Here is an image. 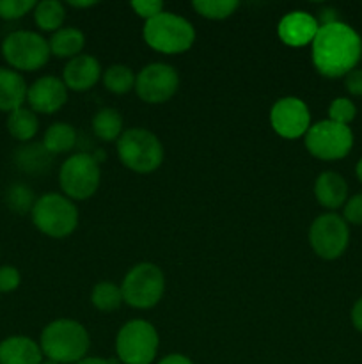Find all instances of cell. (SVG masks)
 Here are the masks:
<instances>
[{
    "instance_id": "6da1fadb",
    "label": "cell",
    "mask_w": 362,
    "mask_h": 364,
    "mask_svg": "<svg viewBox=\"0 0 362 364\" xmlns=\"http://www.w3.org/2000/svg\"><path fill=\"white\" fill-rule=\"evenodd\" d=\"M312 64L327 78L346 77L362 57V38L343 21L322 25L311 43Z\"/></svg>"
},
{
    "instance_id": "7a4b0ae2",
    "label": "cell",
    "mask_w": 362,
    "mask_h": 364,
    "mask_svg": "<svg viewBox=\"0 0 362 364\" xmlns=\"http://www.w3.org/2000/svg\"><path fill=\"white\" fill-rule=\"evenodd\" d=\"M43 355L59 364H77L87 355L91 338L80 322L71 318H59L43 329L39 340Z\"/></svg>"
},
{
    "instance_id": "3957f363",
    "label": "cell",
    "mask_w": 362,
    "mask_h": 364,
    "mask_svg": "<svg viewBox=\"0 0 362 364\" xmlns=\"http://www.w3.org/2000/svg\"><path fill=\"white\" fill-rule=\"evenodd\" d=\"M144 41L160 53H183L195 43V28L187 18L163 11L144 23Z\"/></svg>"
},
{
    "instance_id": "277c9868",
    "label": "cell",
    "mask_w": 362,
    "mask_h": 364,
    "mask_svg": "<svg viewBox=\"0 0 362 364\" xmlns=\"http://www.w3.org/2000/svg\"><path fill=\"white\" fill-rule=\"evenodd\" d=\"M163 146L153 132L146 128H128L117 139V156L121 164L137 174H151L162 166Z\"/></svg>"
},
{
    "instance_id": "5b68a950",
    "label": "cell",
    "mask_w": 362,
    "mask_h": 364,
    "mask_svg": "<svg viewBox=\"0 0 362 364\" xmlns=\"http://www.w3.org/2000/svg\"><path fill=\"white\" fill-rule=\"evenodd\" d=\"M31 215L38 231L50 238L70 237L78 226L77 205L57 192H48L38 198Z\"/></svg>"
},
{
    "instance_id": "8992f818",
    "label": "cell",
    "mask_w": 362,
    "mask_h": 364,
    "mask_svg": "<svg viewBox=\"0 0 362 364\" xmlns=\"http://www.w3.org/2000/svg\"><path fill=\"white\" fill-rule=\"evenodd\" d=\"M123 301L135 309H151L165 294V276L155 263L131 267L121 283Z\"/></svg>"
},
{
    "instance_id": "52a82bcc",
    "label": "cell",
    "mask_w": 362,
    "mask_h": 364,
    "mask_svg": "<svg viewBox=\"0 0 362 364\" xmlns=\"http://www.w3.org/2000/svg\"><path fill=\"white\" fill-rule=\"evenodd\" d=\"M158 345L160 338L155 326L142 318L124 323L116 338L117 358L123 364H151Z\"/></svg>"
},
{
    "instance_id": "ba28073f",
    "label": "cell",
    "mask_w": 362,
    "mask_h": 364,
    "mask_svg": "<svg viewBox=\"0 0 362 364\" xmlns=\"http://www.w3.org/2000/svg\"><path fill=\"white\" fill-rule=\"evenodd\" d=\"M2 55L11 70L35 71L41 70L50 59L48 41L39 32L14 31L6 36L2 43Z\"/></svg>"
},
{
    "instance_id": "9c48e42d",
    "label": "cell",
    "mask_w": 362,
    "mask_h": 364,
    "mask_svg": "<svg viewBox=\"0 0 362 364\" xmlns=\"http://www.w3.org/2000/svg\"><path fill=\"white\" fill-rule=\"evenodd\" d=\"M99 164L89 153H77L64 160L59 171V185L71 201L92 198L99 187Z\"/></svg>"
},
{
    "instance_id": "30bf717a",
    "label": "cell",
    "mask_w": 362,
    "mask_h": 364,
    "mask_svg": "<svg viewBox=\"0 0 362 364\" xmlns=\"http://www.w3.org/2000/svg\"><path fill=\"white\" fill-rule=\"evenodd\" d=\"M305 148L318 160H341L353 148V134L350 127L325 119L311 124L305 134Z\"/></svg>"
},
{
    "instance_id": "8fae6325",
    "label": "cell",
    "mask_w": 362,
    "mask_h": 364,
    "mask_svg": "<svg viewBox=\"0 0 362 364\" xmlns=\"http://www.w3.org/2000/svg\"><path fill=\"white\" fill-rule=\"evenodd\" d=\"M309 244L322 259H337L350 244V228L337 213H323L309 228Z\"/></svg>"
},
{
    "instance_id": "7c38bea8",
    "label": "cell",
    "mask_w": 362,
    "mask_h": 364,
    "mask_svg": "<svg viewBox=\"0 0 362 364\" xmlns=\"http://www.w3.org/2000/svg\"><path fill=\"white\" fill-rule=\"evenodd\" d=\"M180 87V75L176 68L165 63H151L142 68L135 80L138 98L151 105H160L172 98Z\"/></svg>"
},
{
    "instance_id": "4fadbf2b",
    "label": "cell",
    "mask_w": 362,
    "mask_h": 364,
    "mask_svg": "<svg viewBox=\"0 0 362 364\" xmlns=\"http://www.w3.org/2000/svg\"><path fill=\"white\" fill-rule=\"evenodd\" d=\"M270 124L273 132L284 139L305 137L311 128V112L300 98L284 96L273 103L270 110Z\"/></svg>"
},
{
    "instance_id": "5bb4252c",
    "label": "cell",
    "mask_w": 362,
    "mask_h": 364,
    "mask_svg": "<svg viewBox=\"0 0 362 364\" xmlns=\"http://www.w3.org/2000/svg\"><path fill=\"white\" fill-rule=\"evenodd\" d=\"M67 102V87L64 85L62 78L46 77L38 78L32 85H28L27 103L28 109L35 114H55L66 105Z\"/></svg>"
},
{
    "instance_id": "9a60e30c",
    "label": "cell",
    "mask_w": 362,
    "mask_h": 364,
    "mask_svg": "<svg viewBox=\"0 0 362 364\" xmlns=\"http://www.w3.org/2000/svg\"><path fill=\"white\" fill-rule=\"evenodd\" d=\"M318 20L305 11H291L279 21L277 34L280 41L293 48H302L314 41L318 34Z\"/></svg>"
},
{
    "instance_id": "2e32d148",
    "label": "cell",
    "mask_w": 362,
    "mask_h": 364,
    "mask_svg": "<svg viewBox=\"0 0 362 364\" xmlns=\"http://www.w3.org/2000/svg\"><path fill=\"white\" fill-rule=\"evenodd\" d=\"M102 66L98 59L87 53H80L75 59L67 60L62 70V82L67 89L77 92L89 91L102 78Z\"/></svg>"
},
{
    "instance_id": "e0dca14e",
    "label": "cell",
    "mask_w": 362,
    "mask_h": 364,
    "mask_svg": "<svg viewBox=\"0 0 362 364\" xmlns=\"http://www.w3.org/2000/svg\"><path fill=\"white\" fill-rule=\"evenodd\" d=\"M314 196L319 206L337 210L348 201V183L341 174L325 171L314 181Z\"/></svg>"
},
{
    "instance_id": "ac0fdd59",
    "label": "cell",
    "mask_w": 362,
    "mask_h": 364,
    "mask_svg": "<svg viewBox=\"0 0 362 364\" xmlns=\"http://www.w3.org/2000/svg\"><path fill=\"white\" fill-rule=\"evenodd\" d=\"M39 343L28 336H9L0 343V364H41Z\"/></svg>"
},
{
    "instance_id": "d6986e66",
    "label": "cell",
    "mask_w": 362,
    "mask_h": 364,
    "mask_svg": "<svg viewBox=\"0 0 362 364\" xmlns=\"http://www.w3.org/2000/svg\"><path fill=\"white\" fill-rule=\"evenodd\" d=\"M28 85L21 73L11 68H0V110L13 112L27 102Z\"/></svg>"
},
{
    "instance_id": "ffe728a7",
    "label": "cell",
    "mask_w": 362,
    "mask_h": 364,
    "mask_svg": "<svg viewBox=\"0 0 362 364\" xmlns=\"http://www.w3.org/2000/svg\"><path fill=\"white\" fill-rule=\"evenodd\" d=\"M14 162H16L18 169L23 171L25 174L39 176V174L48 173L53 164V155L43 146V142L41 144L25 142L14 153Z\"/></svg>"
},
{
    "instance_id": "44dd1931",
    "label": "cell",
    "mask_w": 362,
    "mask_h": 364,
    "mask_svg": "<svg viewBox=\"0 0 362 364\" xmlns=\"http://www.w3.org/2000/svg\"><path fill=\"white\" fill-rule=\"evenodd\" d=\"M48 46L50 53L57 59H75L84 50L85 36L77 27H62L53 32L48 39Z\"/></svg>"
},
{
    "instance_id": "7402d4cb",
    "label": "cell",
    "mask_w": 362,
    "mask_h": 364,
    "mask_svg": "<svg viewBox=\"0 0 362 364\" xmlns=\"http://www.w3.org/2000/svg\"><path fill=\"white\" fill-rule=\"evenodd\" d=\"M39 130V117L28 107H20L7 116V132L20 142H31Z\"/></svg>"
},
{
    "instance_id": "603a6c76",
    "label": "cell",
    "mask_w": 362,
    "mask_h": 364,
    "mask_svg": "<svg viewBox=\"0 0 362 364\" xmlns=\"http://www.w3.org/2000/svg\"><path fill=\"white\" fill-rule=\"evenodd\" d=\"M92 132L99 141L112 142L123 135V116L114 107H103L92 117Z\"/></svg>"
},
{
    "instance_id": "cb8c5ba5",
    "label": "cell",
    "mask_w": 362,
    "mask_h": 364,
    "mask_svg": "<svg viewBox=\"0 0 362 364\" xmlns=\"http://www.w3.org/2000/svg\"><path fill=\"white\" fill-rule=\"evenodd\" d=\"M77 144V132L71 124L53 123L46 128L45 137H43V146L48 149L52 155H60V153H67L70 149L75 148Z\"/></svg>"
},
{
    "instance_id": "d4e9b609",
    "label": "cell",
    "mask_w": 362,
    "mask_h": 364,
    "mask_svg": "<svg viewBox=\"0 0 362 364\" xmlns=\"http://www.w3.org/2000/svg\"><path fill=\"white\" fill-rule=\"evenodd\" d=\"M32 14H34L35 25L41 31L52 32V34L62 28L64 20H66V9L59 0H43L35 4Z\"/></svg>"
},
{
    "instance_id": "484cf974",
    "label": "cell",
    "mask_w": 362,
    "mask_h": 364,
    "mask_svg": "<svg viewBox=\"0 0 362 364\" xmlns=\"http://www.w3.org/2000/svg\"><path fill=\"white\" fill-rule=\"evenodd\" d=\"M102 78L106 91L114 92V95H126L131 89H135L137 75L133 73L131 68L124 66V64H114L103 71Z\"/></svg>"
},
{
    "instance_id": "4316f807",
    "label": "cell",
    "mask_w": 362,
    "mask_h": 364,
    "mask_svg": "<svg viewBox=\"0 0 362 364\" xmlns=\"http://www.w3.org/2000/svg\"><path fill=\"white\" fill-rule=\"evenodd\" d=\"M91 302L98 311L102 313H112L117 311L123 304V291L121 287L110 281H102V283L94 284L91 291Z\"/></svg>"
},
{
    "instance_id": "83f0119b",
    "label": "cell",
    "mask_w": 362,
    "mask_h": 364,
    "mask_svg": "<svg viewBox=\"0 0 362 364\" xmlns=\"http://www.w3.org/2000/svg\"><path fill=\"white\" fill-rule=\"evenodd\" d=\"M4 201H6L7 208L11 212H14L16 215H25V213H32V208H34L38 198L27 185L14 183L6 191Z\"/></svg>"
},
{
    "instance_id": "f1b7e54d",
    "label": "cell",
    "mask_w": 362,
    "mask_h": 364,
    "mask_svg": "<svg viewBox=\"0 0 362 364\" xmlns=\"http://www.w3.org/2000/svg\"><path fill=\"white\" fill-rule=\"evenodd\" d=\"M192 7L208 20H226L240 7L236 0H194Z\"/></svg>"
},
{
    "instance_id": "f546056e",
    "label": "cell",
    "mask_w": 362,
    "mask_h": 364,
    "mask_svg": "<svg viewBox=\"0 0 362 364\" xmlns=\"http://www.w3.org/2000/svg\"><path fill=\"white\" fill-rule=\"evenodd\" d=\"M355 116H357V107L350 98L339 96V98L332 100V103L329 105V119L334 123L348 127L355 119Z\"/></svg>"
},
{
    "instance_id": "4dcf8cb0",
    "label": "cell",
    "mask_w": 362,
    "mask_h": 364,
    "mask_svg": "<svg viewBox=\"0 0 362 364\" xmlns=\"http://www.w3.org/2000/svg\"><path fill=\"white\" fill-rule=\"evenodd\" d=\"M34 0H0V18L4 20H20L25 14L34 11Z\"/></svg>"
},
{
    "instance_id": "1f68e13d",
    "label": "cell",
    "mask_w": 362,
    "mask_h": 364,
    "mask_svg": "<svg viewBox=\"0 0 362 364\" xmlns=\"http://www.w3.org/2000/svg\"><path fill=\"white\" fill-rule=\"evenodd\" d=\"M21 283L20 270L13 265L0 267V294H11Z\"/></svg>"
},
{
    "instance_id": "d6a6232c",
    "label": "cell",
    "mask_w": 362,
    "mask_h": 364,
    "mask_svg": "<svg viewBox=\"0 0 362 364\" xmlns=\"http://www.w3.org/2000/svg\"><path fill=\"white\" fill-rule=\"evenodd\" d=\"M343 219L346 224H353V226H362V194H355L348 198L344 203Z\"/></svg>"
},
{
    "instance_id": "836d02e7",
    "label": "cell",
    "mask_w": 362,
    "mask_h": 364,
    "mask_svg": "<svg viewBox=\"0 0 362 364\" xmlns=\"http://www.w3.org/2000/svg\"><path fill=\"white\" fill-rule=\"evenodd\" d=\"M131 9L148 21L151 18L158 16L160 13H163V2H160V0H133Z\"/></svg>"
},
{
    "instance_id": "e575fe53",
    "label": "cell",
    "mask_w": 362,
    "mask_h": 364,
    "mask_svg": "<svg viewBox=\"0 0 362 364\" xmlns=\"http://www.w3.org/2000/svg\"><path fill=\"white\" fill-rule=\"evenodd\" d=\"M344 87L351 96H362V68H355L344 77Z\"/></svg>"
},
{
    "instance_id": "d590c367",
    "label": "cell",
    "mask_w": 362,
    "mask_h": 364,
    "mask_svg": "<svg viewBox=\"0 0 362 364\" xmlns=\"http://www.w3.org/2000/svg\"><path fill=\"white\" fill-rule=\"evenodd\" d=\"M351 323L358 333H362V297L351 308Z\"/></svg>"
},
{
    "instance_id": "8d00e7d4",
    "label": "cell",
    "mask_w": 362,
    "mask_h": 364,
    "mask_svg": "<svg viewBox=\"0 0 362 364\" xmlns=\"http://www.w3.org/2000/svg\"><path fill=\"white\" fill-rule=\"evenodd\" d=\"M158 364H194L187 355L183 354H169L162 359Z\"/></svg>"
},
{
    "instance_id": "74e56055",
    "label": "cell",
    "mask_w": 362,
    "mask_h": 364,
    "mask_svg": "<svg viewBox=\"0 0 362 364\" xmlns=\"http://www.w3.org/2000/svg\"><path fill=\"white\" fill-rule=\"evenodd\" d=\"M77 364H116V361H109V359H103V358H84Z\"/></svg>"
},
{
    "instance_id": "f35d334b",
    "label": "cell",
    "mask_w": 362,
    "mask_h": 364,
    "mask_svg": "<svg viewBox=\"0 0 362 364\" xmlns=\"http://www.w3.org/2000/svg\"><path fill=\"white\" fill-rule=\"evenodd\" d=\"M67 4H70L71 7H77V9H85V7L96 6L98 2H94V0H89V2H75V0H71V2H67Z\"/></svg>"
},
{
    "instance_id": "ab89813d",
    "label": "cell",
    "mask_w": 362,
    "mask_h": 364,
    "mask_svg": "<svg viewBox=\"0 0 362 364\" xmlns=\"http://www.w3.org/2000/svg\"><path fill=\"white\" fill-rule=\"evenodd\" d=\"M355 174H357L358 181H361V183H362V159L358 160L357 166H355Z\"/></svg>"
},
{
    "instance_id": "60d3db41",
    "label": "cell",
    "mask_w": 362,
    "mask_h": 364,
    "mask_svg": "<svg viewBox=\"0 0 362 364\" xmlns=\"http://www.w3.org/2000/svg\"><path fill=\"white\" fill-rule=\"evenodd\" d=\"M41 364H59V363H53V361H50V359H46V361H43Z\"/></svg>"
}]
</instances>
